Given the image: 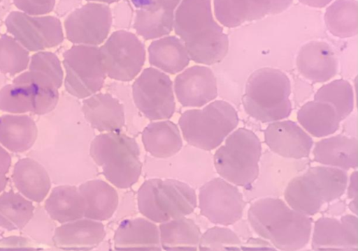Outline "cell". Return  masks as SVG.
<instances>
[{"mask_svg":"<svg viewBox=\"0 0 358 251\" xmlns=\"http://www.w3.org/2000/svg\"><path fill=\"white\" fill-rule=\"evenodd\" d=\"M175 10L162 7L157 0L136 11L134 29L138 37L145 40L169 36L174 29Z\"/></svg>","mask_w":358,"mask_h":251,"instance_id":"obj_28","label":"cell"},{"mask_svg":"<svg viewBox=\"0 0 358 251\" xmlns=\"http://www.w3.org/2000/svg\"><path fill=\"white\" fill-rule=\"evenodd\" d=\"M2 1H3V0H0V4H1Z\"/></svg>","mask_w":358,"mask_h":251,"instance_id":"obj_51","label":"cell"},{"mask_svg":"<svg viewBox=\"0 0 358 251\" xmlns=\"http://www.w3.org/2000/svg\"><path fill=\"white\" fill-rule=\"evenodd\" d=\"M298 72L313 83H323L338 73V63L331 46L324 41H310L300 49L296 57Z\"/></svg>","mask_w":358,"mask_h":251,"instance_id":"obj_18","label":"cell"},{"mask_svg":"<svg viewBox=\"0 0 358 251\" xmlns=\"http://www.w3.org/2000/svg\"><path fill=\"white\" fill-rule=\"evenodd\" d=\"M106 236L102 222L84 218L56 228L52 241L57 248L64 250L90 251L101 244Z\"/></svg>","mask_w":358,"mask_h":251,"instance_id":"obj_19","label":"cell"},{"mask_svg":"<svg viewBox=\"0 0 358 251\" xmlns=\"http://www.w3.org/2000/svg\"><path fill=\"white\" fill-rule=\"evenodd\" d=\"M81 110L91 127L99 132H120L124 127V105L109 93H97L87 98Z\"/></svg>","mask_w":358,"mask_h":251,"instance_id":"obj_20","label":"cell"},{"mask_svg":"<svg viewBox=\"0 0 358 251\" xmlns=\"http://www.w3.org/2000/svg\"><path fill=\"white\" fill-rule=\"evenodd\" d=\"M253 231L281 251H297L310 242L313 219L292 208L280 199L256 201L248 211Z\"/></svg>","mask_w":358,"mask_h":251,"instance_id":"obj_2","label":"cell"},{"mask_svg":"<svg viewBox=\"0 0 358 251\" xmlns=\"http://www.w3.org/2000/svg\"><path fill=\"white\" fill-rule=\"evenodd\" d=\"M348 198L350 199L357 200V172L352 173L350 178V183L348 187Z\"/></svg>","mask_w":358,"mask_h":251,"instance_id":"obj_46","label":"cell"},{"mask_svg":"<svg viewBox=\"0 0 358 251\" xmlns=\"http://www.w3.org/2000/svg\"><path fill=\"white\" fill-rule=\"evenodd\" d=\"M150 64L160 71L175 75L190 64L183 41L177 36H167L151 42L148 47Z\"/></svg>","mask_w":358,"mask_h":251,"instance_id":"obj_26","label":"cell"},{"mask_svg":"<svg viewBox=\"0 0 358 251\" xmlns=\"http://www.w3.org/2000/svg\"><path fill=\"white\" fill-rule=\"evenodd\" d=\"M160 240L165 251H197L201 230L189 218L170 220L161 223Z\"/></svg>","mask_w":358,"mask_h":251,"instance_id":"obj_32","label":"cell"},{"mask_svg":"<svg viewBox=\"0 0 358 251\" xmlns=\"http://www.w3.org/2000/svg\"><path fill=\"white\" fill-rule=\"evenodd\" d=\"M8 82V77L0 73V89H1Z\"/></svg>","mask_w":358,"mask_h":251,"instance_id":"obj_50","label":"cell"},{"mask_svg":"<svg viewBox=\"0 0 358 251\" xmlns=\"http://www.w3.org/2000/svg\"><path fill=\"white\" fill-rule=\"evenodd\" d=\"M30 52L10 35L0 36V73L8 77H17L28 69Z\"/></svg>","mask_w":358,"mask_h":251,"instance_id":"obj_38","label":"cell"},{"mask_svg":"<svg viewBox=\"0 0 358 251\" xmlns=\"http://www.w3.org/2000/svg\"><path fill=\"white\" fill-rule=\"evenodd\" d=\"M33 202L20 192L10 190L0 194V227L11 231L24 229L32 219Z\"/></svg>","mask_w":358,"mask_h":251,"instance_id":"obj_33","label":"cell"},{"mask_svg":"<svg viewBox=\"0 0 358 251\" xmlns=\"http://www.w3.org/2000/svg\"><path fill=\"white\" fill-rule=\"evenodd\" d=\"M88 3H103L106 5H112L114 3H117L121 1V0H85Z\"/></svg>","mask_w":358,"mask_h":251,"instance_id":"obj_49","label":"cell"},{"mask_svg":"<svg viewBox=\"0 0 358 251\" xmlns=\"http://www.w3.org/2000/svg\"><path fill=\"white\" fill-rule=\"evenodd\" d=\"M290 79L279 69L262 68L248 78L242 98L246 114L262 123L289 118L292 111Z\"/></svg>","mask_w":358,"mask_h":251,"instance_id":"obj_3","label":"cell"},{"mask_svg":"<svg viewBox=\"0 0 358 251\" xmlns=\"http://www.w3.org/2000/svg\"><path fill=\"white\" fill-rule=\"evenodd\" d=\"M28 70L46 75L59 89L64 85V72L58 56L49 51L35 52L31 56Z\"/></svg>","mask_w":358,"mask_h":251,"instance_id":"obj_40","label":"cell"},{"mask_svg":"<svg viewBox=\"0 0 358 251\" xmlns=\"http://www.w3.org/2000/svg\"><path fill=\"white\" fill-rule=\"evenodd\" d=\"M63 66L66 91L76 99H87L103 89L107 75L99 47H71L63 54Z\"/></svg>","mask_w":358,"mask_h":251,"instance_id":"obj_9","label":"cell"},{"mask_svg":"<svg viewBox=\"0 0 358 251\" xmlns=\"http://www.w3.org/2000/svg\"><path fill=\"white\" fill-rule=\"evenodd\" d=\"M157 1L166 9L176 10L182 0H157Z\"/></svg>","mask_w":358,"mask_h":251,"instance_id":"obj_48","label":"cell"},{"mask_svg":"<svg viewBox=\"0 0 358 251\" xmlns=\"http://www.w3.org/2000/svg\"><path fill=\"white\" fill-rule=\"evenodd\" d=\"M173 31L194 63L211 66L226 57L229 38L213 17L211 0H182L175 10Z\"/></svg>","mask_w":358,"mask_h":251,"instance_id":"obj_1","label":"cell"},{"mask_svg":"<svg viewBox=\"0 0 358 251\" xmlns=\"http://www.w3.org/2000/svg\"><path fill=\"white\" fill-rule=\"evenodd\" d=\"M13 82L29 84L36 97V109L34 115L42 116L52 112L60 101L59 89L45 75L28 70L13 79Z\"/></svg>","mask_w":358,"mask_h":251,"instance_id":"obj_35","label":"cell"},{"mask_svg":"<svg viewBox=\"0 0 358 251\" xmlns=\"http://www.w3.org/2000/svg\"><path fill=\"white\" fill-rule=\"evenodd\" d=\"M113 20L109 6L88 3L71 12L65 20L66 38L74 45L101 46L110 36Z\"/></svg>","mask_w":358,"mask_h":251,"instance_id":"obj_14","label":"cell"},{"mask_svg":"<svg viewBox=\"0 0 358 251\" xmlns=\"http://www.w3.org/2000/svg\"><path fill=\"white\" fill-rule=\"evenodd\" d=\"M99 48L106 75L112 79L131 82L141 73L145 64V45L132 32L114 31Z\"/></svg>","mask_w":358,"mask_h":251,"instance_id":"obj_10","label":"cell"},{"mask_svg":"<svg viewBox=\"0 0 358 251\" xmlns=\"http://www.w3.org/2000/svg\"><path fill=\"white\" fill-rule=\"evenodd\" d=\"M197 202L196 191L176 179L151 178L138 190L139 213L153 222L162 223L190 215Z\"/></svg>","mask_w":358,"mask_h":251,"instance_id":"obj_6","label":"cell"},{"mask_svg":"<svg viewBox=\"0 0 358 251\" xmlns=\"http://www.w3.org/2000/svg\"><path fill=\"white\" fill-rule=\"evenodd\" d=\"M348 185L346 172L333 167H313L290 181L284 198L294 211L311 217L317 215L324 204L341 198Z\"/></svg>","mask_w":358,"mask_h":251,"instance_id":"obj_4","label":"cell"},{"mask_svg":"<svg viewBox=\"0 0 358 251\" xmlns=\"http://www.w3.org/2000/svg\"><path fill=\"white\" fill-rule=\"evenodd\" d=\"M314 101L332 105L341 120H345L353 111L355 96L351 84L345 79H336L322 86L315 94Z\"/></svg>","mask_w":358,"mask_h":251,"instance_id":"obj_37","label":"cell"},{"mask_svg":"<svg viewBox=\"0 0 358 251\" xmlns=\"http://www.w3.org/2000/svg\"><path fill=\"white\" fill-rule=\"evenodd\" d=\"M264 141L277 155L296 160L308 158L313 146L312 137L289 120L271 123L264 131Z\"/></svg>","mask_w":358,"mask_h":251,"instance_id":"obj_17","label":"cell"},{"mask_svg":"<svg viewBox=\"0 0 358 251\" xmlns=\"http://www.w3.org/2000/svg\"><path fill=\"white\" fill-rule=\"evenodd\" d=\"M45 208L50 218L61 225L84 218V202L76 186L54 188L45 201Z\"/></svg>","mask_w":358,"mask_h":251,"instance_id":"obj_30","label":"cell"},{"mask_svg":"<svg viewBox=\"0 0 358 251\" xmlns=\"http://www.w3.org/2000/svg\"><path fill=\"white\" fill-rule=\"evenodd\" d=\"M90 155L113 186L128 189L138 183L142 163L136 139L121 132L100 134L91 143Z\"/></svg>","mask_w":358,"mask_h":251,"instance_id":"obj_5","label":"cell"},{"mask_svg":"<svg viewBox=\"0 0 358 251\" xmlns=\"http://www.w3.org/2000/svg\"><path fill=\"white\" fill-rule=\"evenodd\" d=\"M305 6L315 8H323L333 2V0H298Z\"/></svg>","mask_w":358,"mask_h":251,"instance_id":"obj_47","label":"cell"},{"mask_svg":"<svg viewBox=\"0 0 358 251\" xmlns=\"http://www.w3.org/2000/svg\"><path fill=\"white\" fill-rule=\"evenodd\" d=\"M357 215L340 220L322 217L314 222L311 248L313 251H358Z\"/></svg>","mask_w":358,"mask_h":251,"instance_id":"obj_15","label":"cell"},{"mask_svg":"<svg viewBox=\"0 0 358 251\" xmlns=\"http://www.w3.org/2000/svg\"><path fill=\"white\" fill-rule=\"evenodd\" d=\"M142 143L150 155L160 159L176 155L183 146L178 126L166 120L149 123L142 132Z\"/></svg>","mask_w":358,"mask_h":251,"instance_id":"obj_27","label":"cell"},{"mask_svg":"<svg viewBox=\"0 0 358 251\" xmlns=\"http://www.w3.org/2000/svg\"><path fill=\"white\" fill-rule=\"evenodd\" d=\"M262 145L252 131L240 128L229 135L214 155V165L222 178L248 188L259 176Z\"/></svg>","mask_w":358,"mask_h":251,"instance_id":"obj_8","label":"cell"},{"mask_svg":"<svg viewBox=\"0 0 358 251\" xmlns=\"http://www.w3.org/2000/svg\"><path fill=\"white\" fill-rule=\"evenodd\" d=\"M159 227L145 218L126 219L114 234V251H162Z\"/></svg>","mask_w":358,"mask_h":251,"instance_id":"obj_21","label":"cell"},{"mask_svg":"<svg viewBox=\"0 0 358 251\" xmlns=\"http://www.w3.org/2000/svg\"><path fill=\"white\" fill-rule=\"evenodd\" d=\"M0 251H39V250L25 237L11 236L0 240Z\"/></svg>","mask_w":358,"mask_h":251,"instance_id":"obj_42","label":"cell"},{"mask_svg":"<svg viewBox=\"0 0 358 251\" xmlns=\"http://www.w3.org/2000/svg\"><path fill=\"white\" fill-rule=\"evenodd\" d=\"M35 109V93L29 84L13 82L0 89V110L4 113L34 114Z\"/></svg>","mask_w":358,"mask_h":251,"instance_id":"obj_36","label":"cell"},{"mask_svg":"<svg viewBox=\"0 0 358 251\" xmlns=\"http://www.w3.org/2000/svg\"><path fill=\"white\" fill-rule=\"evenodd\" d=\"M174 91L182 107H202L217 99V81L210 68L194 66L176 77Z\"/></svg>","mask_w":358,"mask_h":251,"instance_id":"obj_16","label":"cell"},{"mask_svg":"<svg viewBox=\"0 0 358 251\" xmlns=\"http://www.w3.org/2000/svg\"><path fill=\"white\" fill-rule=\"evenodd\" d=\"M12 180L24 197L36 203L45 201L52 188V179L45 167L29 157L14 165Z\"/></svg>","mask_w":358,"mask_h":251,"instance_id":"obj_22","label":"cell"},{"mask_svg":"<svg viewBox=\"0 0 358 251\" xmlns=\"http://www.w3.org/2000/svg\"><path fill=\"white\" fill-rule=\"evenodd\" d=\"M36 121L26 114L0 116V145L8 151L23 153L30 151L38 137Z\"/></svg>","mask_w":358,"mask_h":251,"instance_id":"obj_25","label":"cell"},{"mask_svg":"<svg viewBox=\"0 0 358 251\" xmlns=\"http://www.w3.org/2000/svg\"><path fill=\"white\" fill-rule=\"evenodd\" d=\"M268 15H276L287 10L293 3L294 0H263Z\"/></svg>","mask_w":358,"mask_h":251,"instance_id":"obj_45","label":"cell"},{"mask_svg":"<svg viewBox=\"0 0 358 251\" xmlns=\"http://www.w3.org/2000/svg\"><path fill=\"white\" fill-rule=\"evenodd\" d=\"M213 12L217 22L227 28L237 27L268 15L263 0H213Z\"/></svg>","mask_w":358,"mask_h":251,"instance_id":"obj_29","label":"cell"},{"mask_svg":"<svg viewBox=\"0 0 358 251\" xmlns=\"http://www.w3.org/2000/svg\"><path fill=\"white\" fill-rule=\"evenodd\" d=\"M314 161L341 170L357 169L358 142L357 138L336 135L322 139L315 145Z\"/></svg>","mask_w":358,"mask_h":251,"instance_id":"obj_24","label":"cell"},{"mask_svg":"<svg viewBox=\"0 0 358 251\" xmlns=\"http://www.w3.org/2000/svg\"><path fill=\"white\" fill-rule=\"evenodd\" d=\"M327 30L340 38H352L358 33V3L356 0H336L324 13Z\"/></svg>","mask_w":358,"mask_h":251,"instance_id":"obj_34","label":"cell"},{"mask_svg":"<svg viewBox=\"0 0 358 251\" xmlns=\"http://www.w3.org/2000/svg\"><path fill=\"white\" fill-rule=\"evenodd\" d=\"M246 203L238 188L222 178H215L199 190L200 213L215 225L229 227L243 217Z\"/></svg>","mask_w":358,"mask_h":251,"instance_id":"obj_13","label":"cell"},{"mask_svg":"<svg viewBox=\"0 0 358 251\" xmlns=\"http://www.w3.org/2000/svg\"><path fill=\"white\" fill-rule=\"evenodd\" d=\"M238 123L234 107L222 100L210 102L203 109L186 110L178 121L185 141L204 151L220 146Z\"/></svg>","mask_w":358,"mask_h":251,"instance_id":"obj_7","label":"cell"},{"mask_svg":"<svg viewBox=\"0 0 358 251\" xmlns=\"http://www.w3.org/2000/svg\"><path fill=\"white\" fill-rule=\"evenodd\" d=\"M85 206L84 218L99 222L110 219L119 205L115 188L101 179H94L78 187Z\"/></svg>","mask_w":358,"mask_h":251,"instance_id":"obj_23","label":"cell"},{"mask_svg":"<svg viewBox=\"0 0 358 251\" xmlns=\"http://www.w3.org/2000/svg\"><path fill=\"white\" fill-rule=\"evenodd\" d=\"M241 251H279V250L261 237H251L245 244H242Z\"/></svg>","mask_w":358,"mask_h":251,"instance_id":"obj_44","label":"cell"},{"mask_svg":"<svg viewBox=\"0 0 358 251\" xmlns=\"http://www.w3.org/2000/svg\"><path fill=\"white\" fill-rule=\"evenodd\" d=\"M297 120L305 130L316 137L334 134L341 122L332 105L318 101L308 102L301 107L297 113Z\"/></svg>","mask_w":358,"mask_h":251,"instance_id":"obj_31","label":"cell"},{"mask_svg":"<svg viewBox=\"0 0 358 251\" xmlns=\"http://www.w3.org/2000/svg\"><path fill=\"white\" fill-rule=\"evenodd\" d=\"M132 89L136 107L149 120L173 118L176 108L174 85L166 73L147 68L135 80Z\"/></svg>","mask_w":358,"mask_h":251,"instance_id":"obj_11","label":"cell"},{"mask_svg":"<svg viewBox=\"0 0 358 251\" xmlns=\"http://www.w3.org/2000/svg\"><path fill=\"white\" fill-rule=\"evenodd\" d=\"M5 24L8 33L30 52L59 47L65 39L61 20L52 16H32L13 11Z\"/></svg>","mask_w":358,"mask_h":251,"instance_id":"obj_12","label":"cell"},{"mask_svg":"<svg viewBox=\"0 0 358 251\" xmlns=\"http://www.w3.org/2000/svg\"><path fill=\"white\" fill-rule=\"evenodd\" d=\"M12 159L9 152L0 145V194L6 190L8 183V174Z\"/></svg>","mask_w":358,"mask_h":251,"instance_id":"obj_43","label":"cell"},{"mask_svg":"<svg viewBox=\"0 0 358 251\" xmlns=\"http://www.w3.org/2000/svg\"><path fill=\"white\" fill-rule=\"evenodd\" d=\"M14 6L32 16L48 15L55 8L56 0H13Z\"/></svg>","mask_w":358,"mask_h":251,"instance_id":"obj_41","label":"cell"},{"mask_svg":"<svg viewBox=\"0 0 358 251\" xmlns=\"http://www.w3.org/2000/svg\"><path fill=\"white\" fill-rule=\"evenodd\" d=\"M238 236L227 227H214L208 229L199 243V251H241Z\"/></svg>","mask_w":358,"mask_h":251,"instance_id":"obj_39","label":"cell"}]
</instances>
